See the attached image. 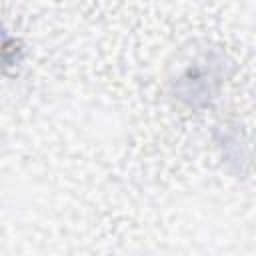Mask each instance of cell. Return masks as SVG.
<instances>
[{
  "label": "cell",
  "instance_id": "1",
  "mask_svg": "<svg viewBox=\"0 0 256 256\" xmlns=\"http://www.w3.org/2000/svg\"><path fill=\"white\" fill-rule=\"evenodd\" d=\"M230 64L228 56L220 50L196 54L172 80V96L190 110L210 106L230 76Z\"/></svg>",
  "mask_w": 256,
  "mask_h": 256
}]
</instances>
